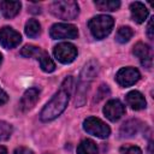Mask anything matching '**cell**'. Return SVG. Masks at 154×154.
I'll use <instances>...</instances> for the list:
<instances>
[{
	"label": "cell",
	"mask_w": 154,
	"mask_h": 154,
	"mask_svg": "<svg viewBox=\"0 0 154 154\" xmlns=\"http://www.w3.org/2000/svg\"><path fill=\"white\" fill-rule=\"evenodd\" d=\"M77 154H97V146L91 140H83L77 147Z\"/></svg>",
	"instance_id": "e0dca14e"
},
{
	"label": "cell",
	"mask_w": 154,
	"mask_h": 154,
	"mask_svg": "<svg viewBox=\"0 0 154 154\" xmlns=\"http://www.w3.org/2000/svg\"><path fill=\"white\" fill-rule=\"evenodd\" d=\"M99 70H100L99 63L96 60H90L84 65L83 70L81 71L77 89H76V100H75V105L77 107H81L85 103L89 87L94 81V78L97 76Z\"/></svg>",
	"instance_id": "7a4b0ae2"
},
{
	"label": "cell",
	"mask_w": 154,
	"mask_h": 154,
	"mask_svg": "<svg viewBox=\"0 0 154 154\" xmlns=\"http://www.w3.org/2000/svg\"><path fill=\"white\" fill-rule=\"evenodd\" d=\"M41 31V26H40V23L36 20V19H29L25 24V34L26 36L29 37H36L38 36Z\"/></svg>",
	"instance_id": "ffe728a7"
},
{
	"label": "cell",
	"mask_w": 154,
	"mask_h": 154,
	"mask_svg": "<svg viewBox=\"0 0 154 154\" xmlns=\"http://www.w3.org/2000/svg\"><path fill=\"white\" fill-rule=\"evenodd\" d=\"M22 41L20 34L16 30H13L10 26H4L0 29V45L6 48H14L17 47Z\"/></svg>",
	"instance_id": "ba28073f"
},
{
	"label": "cell",
	"mask_w": 154,
	"mask_h": 154,
	"mask_svg": "<svg viewBox=\"0 0 154 154\" xmlns=\"http://www.w3.org/2000/svg\"><path fill=\"white\" fill-rule=\"evenodd\" d=\"M52 14L60 19H75L79 13V7L76 1H54L49 6Z\"/></svg>",
	"instance_id": "277c9868"
},
{
	"label": "cell",
	"mask_w": 154,
	"mask_h": 154,
	"mask_svg": "<svg viewBox=\"0 0 154 154\" xmlns=\"http://www.w3.org/2000/svg\"><path fill=\"white\" fill-rule=\"evenodd\" d=\"M153 19L154 18L149 19V23H148V26H147V35H148V37L150 40L153 38Z\"/></svg>",
	"instance_id": "4316f807"
},
{
	"label": "cell",
	"mask_w": 154,
	"mask_h": 154,
	"mask_svg": "<svg viewBox=\"0 0 154 154\" xmlns=\"http://www.w3.org/2000/svg\"><path fill=\"white\" fill-rule=\"evenodd\" d=\"M13 154H34L32 150H30L29 148H25V147H19L14 150Z\"/></svg>",
	"instance_id": "484cf974"
},
{
	"label": "cell",
	"mask_w": 154,
	"mask_h": 154,
	"mask_svg": "<svg viewBox=\"0 0 154 154\" xmlns=\"http://www.w3.org/2000/svg\"><path fill=\"white\" fill-rule=\"evenodd\" d=\"M126 103L132 109H143L146 108V105H147L144 96L137 90H132L126 94Z\"/></svg>",
	"instance_id": "4fadbf2b"
},
{
	"label": "cell",
	"mask_w": 154,
	"mask_h": 154,
	"mask_svg": "<svg viewBox=\"0 0 154 154\" xmlns=\"http://www.w3.org/2000/svg\"><path fill=\"white\" fill-rule=\"evenodd\" d=\"M120 154H142V150L136 147V146H129L125 144L123 147H120Z\"/></svg>",
	"instance_id": "d4e9b609"
},
{
	"label": "cell",
	"mask_w": 154,
	"mask_h": 154,
	"mask_svg": "<svg viewBox=\"0 0 154 154\" xmlns=\"http://www.w3.org/2000/svg\"><path fill=\"white\" fill-rule=\"evenodd\" d=\"M7 100H8V96H7V94L0 88V106L1 105H4V103H6L7 102Z\"/></svg>",
	"instance_id": "83f0119b"
},
{
	"label": "cell",
	"mask_w": 154,
	"mask_h": 154,
	"mask_svg": "<svg viewBox=\"0 0 154 154\" xmlns=\"http://www.w3.org/2000/svg\"><path fill=\"white\" fill-rule=\"evenodd\" d=\"M130 11H131V17L136 23H143L148 17V10L140 1L132 2L130 5Z\"/></svg>",
	"instance_id": "5bb4252c"
},
{
	"label": "cell",
	"mask_w": 154,
	"mask_h": 154,
	"mask_svg": "<svg viewBox=\"0 0 154 154\" xmlns=\"http://www.w3.org/2000/svg\"><path fill=\"white\" fill-rule=\"evenodd\" d=\"M134 54L141 60V64L144 67H152V49L149 48V46L142 42L136 43L134 47Z\"/></svg>",
	"instance_id": "8fae6325"
},
{
	"label": "cell",
	"mask_w": 154,
	"mask_h": 154,
	"mask_svg": "<svg viewBox=\"0 0 154 154\" xmlns=\"http://www.w3.org/2000/svg\"><path fill=\"white\" fill-rule=\"evenodd\" d=\"M134 35V31L130 26H122L118 29L117 31V35H116V40L120 43H125L128 42Z\"/></svg>",
	"instance_id": "44dd1931"
},
{
	"label": "cell",
	"mask_w": 154,
	"mask_h": 154,
	"mask_svg": "<svg viewBox=\"0 0 154 154\" xmlns=\"http://www.w3.org/2000/svg\"><path fill=\"white\" fill-rule=\"evenodd\" d=\"M71 89H72V77L69 76L64 79L60 89L54 94V96L51 99V101L41 111L40 118L42 122L53 120L65 111L69 99H70Z\"/></svg>",
	"instance_id": "6da1fadb"
},
{
	"label": "cell",
	"mask_w": 154,
	"mask_h": 154,
	"mask_svg": "<svg viewBox=\"0 0 154 154\" xmlns=\"http://www.w3.org/2000/svg\"><path fill=\"white\" fill-rule=\"evenodd\" d=\"M0 154H7L6 148H5V147H2V146H0Z\"/></svg>",
	"instance_id": "f1b7e54d"
},
{
	"label": "cell",
	"mask_w": 154,
	"mask_h": 154,
	"mask_svg": "<svg viewBox=\"0 0 154 154\" xmlns=\"http://www.w3.org/2000/svg\"><path fill=\"white\" fill-rule=\"evenodd\" d=\"M141 75L138 72L137 69L135 67H123L118 71L117 76H116V79L118 82L119 85L122 87H130L132 84H135L138 79H140Z\"/></svg>",
	"instance_id": "9c48e42d"
},
{
	"label": "cell",
	"mask_w": 154,
	"mask_h": 154,
	"mask_svg": "<svg viewBox=\"0 0 154 154\" xmlns=\"http://www.w3.org/2000/svg\"><path fill=\"white\" fill-rule=\"evenodd\" d=\"M108 94H109L108 85H106V84H101L100 88H99L97 91H96V95H95L94 101H95V102H99L100 100H102V99H103L105 96H107Z\"/></svg>",
	"instance_id": "cb8c5ba5"
},
{
	"label": "cell",
	"mask_w": 154,
	"mask_h": 154,
	"mask_svg": "<svg viewBox=\"0 0 154 154\" xmlns=\"http://www.w3.org/2000/svg\"><path fill=\"white\" fill-rule=\"evenodd\" d=\"M20 2L19 1H1L0 8L2 14L6 18H13L16 17L20 11Z\"/></svg>",
	"instance_id": "9a60e30c"
},
{
	"label": "cell",
	"mask_w": 154,
	"mask_h": 154,
	"mask_svg": "<svg viewBox=\"0 0 154 154\" xmlns=\"http://www.w3.org/2000/svg\"><path fill=\"white\" fill-rule=\"evenodd\" d=\"M1 61H2V55H1V53H0V64H1Z\"/></svg>",
	"instance_id": "f546056e"
},
{
	"label": "cell",
	"mask_w": 154,
	"mask_h": 154,
	"mask_svg": "<svg viewBox=\"0 0 154 154\" xmlns=\"http://www.w3.org/2000/svg\"><path fill=\"white\" fill-rule=\"evenodd\" d=\"M37 100H38V90L35 88H30L23 94L20 102H19V108L24 112L29 111L30 108H32L35 106Z\"/></svg>",
	"instance_id": "7c38bea8"
},
{
	"label": "cell",
	"mask_w": 154,
	"mask_h": 154,
	"mask_svg": "<svg viewBox=\"0 0 154 154\" xmlns=\"http://www.w3.org/2000/svg\"><path fill=\"white\" fill-rule=\"evenodd\" d=\"M40 60V66L45 72H53L55 70V64L52 60V58L48 55V53L42 52L41 55L38 57Z\"/></svg>",
	"instance_id": "d6986e66"
},
{
	"label": "cell",
	"mask_w": 154,
	"mask_h": 154,
	"mask_svg": "<svg viewBox=\"0 0 154 154\" xmlns=\"http://www.w3.org/2000/svg\"><path fill=\"white\" fill-rule=\"evenodd\" d=\"M12 134V126L11 124L6 122H0V141H6L10 138Z\"/></svg>",
	"instance_id": "603a6c76"
},
{
	"label": "cell",
	"mask_w": 154,
	"mask_h": 154,
	"mask_svg": "<svg viewBox=\"0 0 154 154\" xmlns=\"http://www.w3.org/2000/svg\"><path fill=\"white\" fill-rule=\"evenodd\" d=\"M54 57L57 60H59L63 64H70L72 63L77 57V48L69 42L59 43L54 47Z\"/></svg>",
	"instance_id": "52a82bcc"
},
{
	"label": "cell",
	"mask_w": 154,
	"mask_h": 154,
	"mask_svg": "<svg viewBox=\"0 0 154 154\" xmlns=\"http://www.w3.org/2000/svg\"><path fill=\"white\" fill-rule=\"evenodd\" d=\"M141 125H142V123L138 119H130L122 125L120 134L123 137H131L140 131Z\"/></svg>",
	"instance_id": "2e32d148"
},
{
	"label": "cell",
	"mask_w": 154,
	"mask_h": 154,
	"mask_svg": "<svg viewBox=\"0 0 154 154\" xmlns=\"http://www.w3.org/2000/svg\"><path fill=\"white\" fill-rule=\"evenodd\" d=\"M113 25H114L113 18L111 16H106V14H100V16L93 17L88 23L91 35L97 40L105 38L112 31Z\"/></svg>",
	"instance_id": "3957f363"
},
{
	"label": "cell",
	"mask_w": 154,
	"mask_h": 154,
	"mask_svg": "<svg viewBox=\"0 0 154 154\" xmlns=\"http://www.w3.org/2000/svg\"><path fill=\"white\" fill-rule=\"evenodd\" d=\"M83 129L88 134L96 136L99 138H106L109 136V132H111L108 125L96 117H88L83 122Z\"/></svg>",
	"instance_id": "5b68a950"
},
{
	"label": "cell",
	"mask_w": 154,
	"mask_h": 154,
	"mask_svg": "<svg viewBox=\"0 0 154 154\" xmlns=\"http://www.w3.org/2000/svg\"><path fill=\"white\" fill-rule=\"evenodd\" d=\"M125 113V106L119 100H109L103 107V114L111 120L116 122Z\"/></svg>",
	"instance_id": "30bf717a"
},
{
	"label": "cell",
	"mask_w": 154,
	"mask_h": 154,
	"mask_svg": "<svg viewBox=\"0 0 154 154\" xmlns=\"http://www.w3.org/2000/svg\"><path fill=\"white\" fill-rule=\"evenodd\" d=\"M41 49L38 48V47H36V46H32V45H26V46H24L23 48H22V51H20V54L23 55V57H25V58H32V57H37V59H38V57L41 55Z\"/></svg>",
	"instance_id": "7402d4cb"
},
{
	"label": "cell",
	"mask_w": 154,
	"mask_h": 154,
	"mask_svg": "<svg viewBox=\"0 0 154 154\" xmlns=\"http://www.w3.org/2000/svg\"><path fill=\"white\" fill-rule=\"evenodd\" d=\"M49 35L54 40H64V38H76L78 36V30L75 25L67 23H57L51 30Z\"/></svg>",
	"instance_id": "8992f818"
},
{
	"label": "cell",
	"mask_w": 154,
	"mask_h": 154,
	"mask_svg": "<svg viewBox=\"0 0 154 154\" xmlns=\"http://www.w3.org/2000/svg\"><path fill=\"white\" fill-rule=\"evenodd\" d=\"M94 4L101 11H116L120 6V1L118 0H97Z\"/></svg>",
	"instance_id": "ac0fdd59"
}]
</instances>
